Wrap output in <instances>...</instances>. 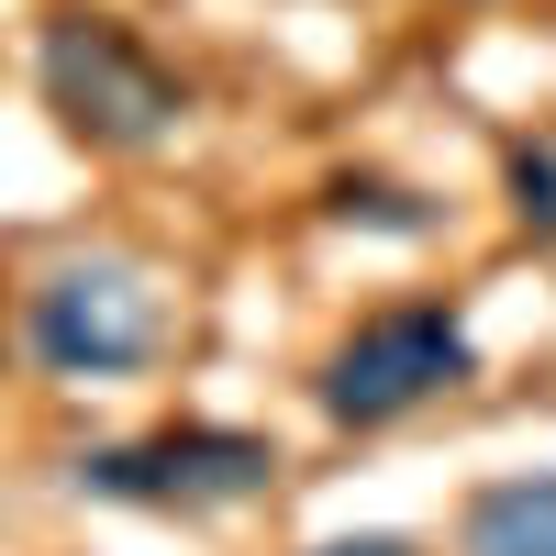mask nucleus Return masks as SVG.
<instances>
[{
	"instance_id": "f257e3e1",
	"label": "nucleus",
	"mask_w": 556,
	"mask_h": 556,
	"mask_svg": "<svg viewBox=\"0 0 556 556\" xmlns=\"http://www.w3.org/2000/svg\"><path fill=\"white\" fill-rule=\"evenodd\" d=\"M34 78H45V112L89 156H146V146H167L190 123V78L112 12H56L45 45H34Z\"/></svg>"
},
{
	"instance_id": "f03ea898",
	"label": "nucleus",
	"mask_w": 556,
	"mask_h": 556,
	"mask_svg": "<svg viewBox=\"0 0 556 556\" xmlns=\"http://www.w3.org/2000/svg\"><path fill=\"white\" fill-rule=\"evenodd\" d=\"M468 379H479L468 312H456V301H390V312H367L356 334L312 367V401H323V424L379 434V424H412L424 401L468 390Z\"/></svg>"
},
{
	"instance_id": "7ed1b4c3",
	"label": "nucleus",
	"mask_w": 556,
	"mask_h": 556,
	"mask_svg": "<svg viewBox=\"0 0 556 556\" xmlns=\"http://www.w3.org/2000/svg\"><path fill=\"white\" fill-rule=\"evenodd\" d=\"M23 345L45 379H134L167 345V290L146 256H67L34 278L23 301Z\"/></svg>"
},
{
	"instance_id": "20e7f679",
	"label": "nucleus",
	"mask_w": 556,
	"mask_h": 556,
	"mask_svg": "<svg viewBox=\"0 0 556 556\" xmlns=\"http://www.w3.org/2000/svg\"><path fill=\"white\" fill-rule=\"evenodd\" d=\"M67 479L123 513H245L278 490V445L245 424H156L134 445H89Z\"/></svg>"
},
{
	"instance_id": "39448f33",
	"label": "nucleus",
	"mask_w": 556,
	"mask_h": 556,
	"mask_svg": "<svg viewBox=\"0 0 556 556\" xmlns=\"http://www.w3.org/2000/svg\"><path fill=\"white\" fill-rule=\"evenodd\" d=\"M456 556H556V468H523V479L468 490Z\"/></svg>"
},
{
	"instance_id": "423d86ee",
	"label": "nucleus",
	"mask_w": 556,
	"mask_h": 556,
	"mask_svg": "<svg viewBox=\"0 0 556 556\" xmlns=\"http://www.w3.org/2000/svg\"><path fill=\"white\" fill-rule=\"evenodd\" d=\"M323 212H334V223H367V235H390V245L445 235V212H434L424 190H401V178H367V167H345L334 190H323Z\"/></svg>"
},
{
	"instance_id": "0eeeda50",
	"label": "nucleus",
	"mask_w": 556,
	"mask_h": 556,
	"mask_svg": "<svg viewBox=\"0 0 556 556\" xmlns=\"http://www.w3.org/2000/svg\"><path fill=\"white\" fill-rule=\"evenodd\" d=\"M501 190H513L523 235L556 245V134H513V146H501Z\"/></svg>"
},
{
	"instance_id": "6e6552de",
	"label": "nucleus",
	"mask_w": 556,
	"mask_h": 556,
	"mask_svg": "<svg viewBox=\"0 0 556 556\" xmlns=\"http://www.w3.org/2000/svg\"><path fill=\"white\" fill-rule=\"evenodd\" d=\"M301 556H424V545H412V534H323Z\"/></svg>"
}]
</instances>
